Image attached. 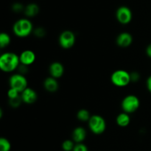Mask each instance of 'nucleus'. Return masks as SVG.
I'll use <instances>...</instances> for the list:
<instances>
[{
	"instance_id": "obj_6",
	"label": "nucleus",
	"mask_w": 151,
	"mask_h": 151,
	"mask_svg": "<svg viewBox=\"0 0 151 151\" xmlns=\"http://www.w3.org/2000/svg\"><path fill=\"white\" fill-rule=\"evenodd\" d=\"M10 87L17 90L19 93L25 90L27 87V81L24 76L21 73L13 74L9 79Z\"/></svg>"
},
{
	"instance_id": "obj_23",
	"label": "nucleus",
	"mask_w": 151,
	"mask_h": 151,
	"mask_svg": "<svg viewBox=\"0 0 151 151\" xmlns=\"http://www.w3.org/2000/svg\"><path fill=\"white\" fill-rule=\"evenodd\" d=\"M34 33H35V36H36L38 38H42L46 35V30L44 28L38 27L34 30Z\"/></svg>"
},
{
	"instance_id": "obj_4",
	"label": "nucleus",
	"mask_w": 151,
	"mask_h": 151,
	"mask_svg": "<svg viewBox=\"0 0 151 151\" xmlns=\"http://www.w3.org/2000/svg\"><path fill=\"white\" fill-rule=\"evenodd\" d=\"M88 127L94 134H102L106 130V123L101 115H91L88 121Z\"/></svg>"
},
{
	"instance_id": "obj_16",
	"label": "nucleus",
	"mask_w": 151,
	"mask_h": 151,
	"mask_svg": "<svg viewBox=\"0 0 151 151\" xmlns=\"http://www.w3.org/2000/svg\"><path fill=\"white\" fill-rule=\"evenodd\" d=\"M116 124H118L120 127H126L128 124H130V121H131V118H130L129 115L127 113L123 112L119 113V115L116 117Z\"/></svg>"
},
{
	"instance_id": "obj_10",
	"label": "nucleus",
	"mask_w": 151,
	"mask_h": 151,
	"mask_svg": "<svg viewBox=\"0 0 151 151\" xmlns=\"http://www.w3.org/2000/svg\"><path fill=\"white\" fill-rule=\"evenodd\" d=\"M19 59L21 64L29 66L35 61V54L30 50H24L19 56Z\"/></svg>"
},
{
	"instance_id": "obj_25",
	"label": "nucleus",
	"mask_w": 151,
	"mask_h": 151,
	"mask_svg": "<svg viewBox=\"0 0 151 151\" xmlns=\"http://www.w3.org/2000/svg\"><path fill=\"white\" fill-rule=\"evenodd\" d=\"M72 151H88V150L86 145L83 143H77Z\"/></svg>"
},
{
	"instance_id": "obj_18",
	"label": "nucleus",
	"mask_w": 151,
	"mask_h": 151,
	"mask_svg": "<svg viewBox=\"0 0 151 151\" xmlns=\"http://www.w3.org/2000/svg\"><path fill=\"white\" fill-rule=\"evenodd\" d=\"M10 43V37L7 33H1L0 34V47L4 48Z\"/></svg>"
},
{
	"instance_id": "obj_24",
	"label": "nucleus",
	"mask_w": 151,
	"mask_h": 151,
	"mask_svg": "<svg viewBox=\"0 0 151 151\" xmlns=\"http://www.w3.org/2000/svg\"><path fill=\"white\" fill-rule=\"evenodd\" d=\"M7 96H8L9 99H14V98L19 96V92L17 90H16V89L10 87L8 90V91H7Z\"/></svg>"
},
{
	"instance_id": "obj_28",
	"label": "nucleus",
	"mask_w": 151,
	"mask_h": 151,
	"mask_svg": "<svg viewBox=\"0 0 151 151\" xmlns=\"http://www.w3.org/2000/svg\"><path fill=\"white\" fill-rule=\"evenodd\" d=\"M146 84H147V90H149V92L151 93V76L147 78V82H146Z\"/></svg>"
},
{
	"instance_id": "obj_17",
	"label": "nucleus",
	"mask_w": 151,
	"mask_h": 151,
	"mask_svg": "<svg viewBox=\"0 0 151 151\" xmlns=\"http://www.w3.org/2000/svg\"><path fill=\"white\" fill-rule=\"evenodd\" d=\"M77 117L80 121H89L91 115H90L89 112L86 109H81L77 113Z\"/></svg>"
},
{
	"instance_id": "obj_21",
	"label": "nucleus",
	"mask_w": 151,
	"mask_h": 151,
	"mask_svg": "<svg viewBox=\"0 0 151 151\" xmlns=\"http://www.w3.org/2000/svg\"><path fill=\"white\" fill-rule=\"evenodd\" d=\"M22 102H23V101H22V96H21L14 98V99H9V104L13 107H19L21 103H22Z\"/></svg>"
},
{
	"instance_id": "obj_27",
	"label": "nucleus",
	"mask_w": 151,
	"mask_h": 151,
	"mask_svg": "<svg viewBox=\"0 0 151 151\" xmlns=\"http://www.w3.org/2000/svg\"><path fill=\"white\" fill-rule=\"evenodd\" d=\"M18 68L19 69V71H20L21 74H22V75H24V74H25L27 72V65L21 64V65H19V68Z\"/></svg>"
},
{
	"instance_id": "obj_8",
	"label": "nucleus",
	"mask_w": 151,
	"mask_h": 151,
	"mask_svg": "<svg viewBox=\"0 0 151 151\" xmlns=\"http://www.w3.org/2000/svg\"><path fill=\"white\" fill-rule=\"evenodd\" d=\"M75 43V35L72 31L65 30L59 36V44L63 48L69 49Z\"/></svg>"
},
{
	"instance_id": "obj_9",
	"label": "nucleus",
	"mask_w": 151,
	"mask_h": 151,
	"mask_svg": "<svg viewBox=\"0 0 151 151\" xmlns=\"http://www.w3.org/2000/svg\"><path fill=\"white\" fill-rule=\"evenodd\" d=\"M22 101L26 104H33L38 99L37 93L30 87H27L24 91L21 93Z\"/></svg>"
},
{
	"instance_id": "obj_22",
	"label": "nucleus",
	"mask_w": 151,
	"mask_h": 151,
	"mask_svg": "<svg viewBox=\"0 0 151 151\" xmlns=\"http://www.w3.org/2000/svg\"><path fill=\"white\" fill-rule=\"evenodd\" d=\"M25 7H24L23 4L22 3L19 2H16L14 4H12V10H13L16 13H20L22 12L23 10H24Z\"/></svg>"
},
{
	"instance_id": "obj_1",
	"label": "nucleus",
	"mask_w": 151,
	"mask_h": 151,
	"mask_svg": "<svg viewBox=\"0 0 151 151\" xmlns=\"http://www.w3.org/2000/svg\"><path fill=\"white\" fill-rule=\"evenodd\" d=\"M20 59L14 53H4L0 56V68L2 71L10 73L19 68Z\"/></svg>"
},
{
	"instance_id": "obj_3",
	"label": "nucleus",
	"mask_w": 151,
	"mask_h": 151,
	"mask_svg": "<svg viewBox=\"0 0 151 151\" xmlns=\"http://www.w3.org/2000/svg\"><path fill=\"white\" fill-rule=\"evenodd\" d=\"M111 82L117 87H125L131 82V76L128 72L124 70H117L111 74Z\"/></svg>"
},
{
	"instance_id": "obj_7",
	"label": "nucleus",
	"mask_w": 151,
	"mask_h": 151,
	"mask_svg": "<svg viewBox=\"0 0 151 151\" xmlns=\"http://www.w3.org/2000/svg\"><path fill=\"white\" fill-rule=\"evenodd\" d=\"M133 14L131 9L127 6H120L116 11V18L122 25L130 23L132 19Z\"/></svg>"
},
{
	"instance_id": "obj_12",
	"label": "nucleus",
	"mask_w": 151,
	"mask_h": 151,
	"mask_svg": "<svg viewBox=\"0 0 151 151\" xmlns=\"http://www.w3.org/2000/svg\"><path fill=\"white\" fill-rule=\"evenodd\" d=\"M64 73V68L60 62H55L50 66V73L52 77L55 78H60Z\"/></svg>"
},
{
	"instance_id": "obj_19",
	"label": "nucleus",
	"mask_w": 151,
	"mask_h": 151,
	"mask_svg": "<svg viewBox=\"0 0 151 151\" xmlns=\"http://www.w3.org/2000/svg\"><path fill=\"white\" fill-rule=\"evenodd\" d=\"M11 149L10 142L5 138L0 139V151H10Z\"/></svg>"
},
{
	"instance_id": "obj_13",
	"label": "nucleus",
	"mask_w": 151,
	"mask_h": 151,
	"mask_svg": "<svg viewBox=\"0 0 151 151\" xmlns=\"http://www.w3.org/2000/svg\"><path fill=\"white\" fill-rule=\"evenodd\" d=\"M86 137V131L83 127H78L72 132V140L76 143H83Z\"/></svg>"
},
{
	"instance_id": "obj_14",
	"label": "nucleus",
	"mask_w": 151,
	"mask_h": 151,
	"mask_svg": "<svg viewBox=\"0 0 151 151\" xmlns=\"http://www.w3.org/2000/svg\"><path fill=\"white\" fill-rule=\"evenodd\" d=\"M44 86L45 90L50 92V93H54V92L57 91L59 87L57 78L52 76L48 77L44 80Z\"/></svg>"
},
{
	"instance_id": "obj_5",
	"label": "nucleus",
	"mask_w": 151,
	"mask_h": 151,
	"mask_svg": "<svg viewBox=\"0 0 151 151\" xmlns=\"http://www.w3.org/2000/svg\"><path fill=\"white\" fill-rule=\"evenodd\" d=\"M140 105L139 99L134 95L125 96L122 102V109L127 113H133L139 108Z\"/></svg>"
},
{
	"instance_id": "obj_29",
	"label": "nucleus",
	"mask_w": 151,
	"mask_h": 151,
	"mask_svg": "<svg viewBox=\"0 0 151 151\" xmlns=\"http://www.w3.org/2000/svg\"><path fill=\"white\" fill-rule=\"evenodd\" d=\"M146 53H147V56L151 59V43L147 47V49H146Z\"/></svg>"
},
{
	"instance_id": "obj_26",
	"label": "nucleus",
	"mask_w": 151,
	"mask_h": 151,
	"mask_svg": "<svg viewBox=\"0 0 151 151\" xmlns=\"http://www.w3.org/2000/svg\"><path fill=\"white\" fill-rule=\"evenodd\" d=\"M130 76H131V81L132 82H137L140 78L139 73L138 72H136V71L131 73Z\"/></svg>"
},
{
	"instance_id": "obj_2",
	"label": "nucleus",
	"mask_w": 151,
	"mask_h": 151,
	"mask_svg": "<svg viewBox=\"0 0 151 151\" xmlns=\"http://www.w3.org/2000/svg\"><path fill=\"white\" fill-rule=\"evenodd\" d=\"M33 30L32 24L28 19H20L13 25V33L17 36L23 38L27 37L32 33Z\"/></svg>"
},
{
	"instance_id": "obj_11",
	"label": "nucleus",
	"mask_w": 151,
	"mask_h": 151,
	"mask_svg": "<svg viewBox=\"0 0 151 151\" xmlns=\"http://www.w3.org/2000/svg\"><path fill=\"white\" fill-rule=\"evenodd\" d=\"M133 37L131 34L128 32H122L118 35L116 38V44L121 47H127L131 44Z\"/></svg>"
},
{
	"instance_id": "obj_20",
	"label": "nucleus",
	"mask_w": 151,
	"mask_h": 151,
	"mask_svg": "<svg viewBox=\"0 0 151 151\" xmlns=\"http://www.w3.org/2000/svg\"><path fill=\"white\" fill-rule=\"evenodd\" d=\"M75 145L73 141L67 139V140H65L62 144V149L64 151H72L75 147Z\"/></svg>"
},
{
	"instance_id": "obj_15",
	"label": "nucleus",
	"mask_w": 151,
	"mask_h": 151,
	"mask_svg": "<svg viewBox=\"0 0 151 151\" xmlns=\"http://www.w3.org/2000/svg\"><path fill=\"white\" fill-rule=\"evenodd\" d=\"M24 11L27 17H34L39 12V7L35 3H29L25 7Z\"/></svg>"
}]
</instances>
